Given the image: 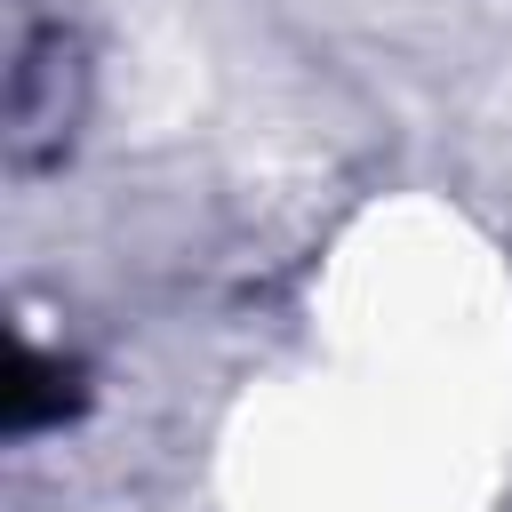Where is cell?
<instances>
[{
  "label": "cell",
  "mask_w": 512,
  "mask_h": 512,
  "mask_svg": "<svg viewBox=\"0 0 512 512\" xmlns=\"http://www.w3.org/2000/svg\"><path fill=\"white\" fill-rule=\"evenodd\" d=\"M72 384H80V376H72L64 360H48L40 344H24V352H16V384H8V424H16V432H48V424H64V416L80 408Z\"/></svg>",
  "instance_id": "1"
}]
</instances>
